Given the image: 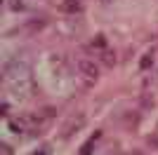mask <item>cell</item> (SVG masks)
Returning <instances> with one entry per match:
<instances>
[{
	"label": "cell",
	"mask_w": 158,
	"mask_h": 155,
	"mask_svg": "<svg viewBox=\"0 0 158 155\" xmlns=\"http://www.w3.org/2000/svg\"><path fill=\"white\" fill-rule=\"evenodd\" d=\"M99 59H102V64H104L106 68H113V66L118 64V57H116V52H113V50H109V47L99 52Z\"/></svg>",
	"instance_id": "cell-5"
},
{
	"label": "cell",
	"mask_w": 158,
	"mask_h": 155,
	"mask_svg": "<svg viewBox=\"0 0 158 155\" xmlns=\"http://www.w3.org/2000/svg\"><path fill=\"white\" fill-rule=\"evenodd\" d=\"M125 155H146V153H144V150H137V148H135V150H127Z\"/></svg>",
	"instance_id": "cell-12"
},
{
	"label": "cell",
	"mask_w": 158,
	"mask_h": 155,
	"mask_svg": "<svg viewBox=\"0 0 158 155\" xmlns=\"http://www.w3.org/2000/svg\"><path fill=\"white\" fill-rule=\"evenodd\" d=\"M97 155H123V150H120V143L116 139H106L97 148Z\"/></svg>",
	"instance_id": "cell-4"
},
{
	"label": "cell",
	"mask_w": 158,
	"mask_h": 155,
	"mask_svg": "<svg viewBox=\"0 0 158 155\" xmlns=\"http://www.w3.org/2000/svg\"><path fill=\"white\" fill-rule=\"evenodd\" d=\"M97 139H99V134H94L87 143H83V148H80V155H92V153H94L92 148H94V141H97Z\"/></svg>",
	"instance_id": "cell-7"
},
{
	"label": "cell",
	"mask_w": 158,
	"mask_h": 155,
	"mask_svg": "<svg viewBox=\"0 0 158 155\" xmlns=\"http://www.w3.org/2000/svg\"><path fill=\"white\" fill-rule=\"evenodd\" d=\"M76 75H78L80 85L85 89H90V87H94L99 82V66L94 61H90V59H80L76 64Z\"/></svg>",
	"instance_id": "cell-2"
},
{
	"label": "cell",
	"mask_w": 158,
	"mask_h": 155,
	"mask_svg": "<svg viewBox=\"0 0 158 155\" xmlns=\"http://www.w3.org/2000/svg\"><path fill=\"white\" fill-rule=\"evenodd\" d=\"M5 87L10 89L17 101H26L35 94L38 89V85H35V75H33L31 66L26 61H21V59H12L10 64H5Z\"/></svg>",
	"instance_id": "cell-1"
},
{
	"label": "cell",
	"mask_w": 158,
	"mask_h": 155,
	"mask_svg": "<svg viewBox=\"0 0 158 155\" xmlns=\"http://www.w3.org/2000/svg\"><path fill=\"white\" fill-rule=\"evenodd\" d=\"M99 2H102V5H113L116 0H99Z\"/></svg>",
	"instance_id": "cell-13"
},
{
	"label": "cell",
	"mask_w": 158,
	"mask_h": 155,
	"mask_svg": "<svg viewBox=\"0 0 158 155\" xmlns=\"http://www.w3.org/2000/svg\"><path fill=\"white\" fill-rule=\"evenodd\" d=\"M10 10H12V12H24V10H26V2H21V0H10Z\"/></svg>",
	"instance_id": "cell-8"
},
{
	"label": "cell",
	"mask_w": 158,
	"mask_h": 155,
	"mask_svg": "<svg viewBox=\"0 0 158 155\" xmlns=\"http://www.w3.org/2000/svg\"><path fill=\"white\" fill-rule=\"evenodd\" d=\"M0 155H12V148H7L5 143H2V146H0Z\"/></svg>",
	"instance_id": "cell-11"
},
{
	"label": "cell",
	"mask_w": 158,
	"mask_h": 155,
	"mask_svg": "<svg viewBox=\"0 0 158 155\" xmlns=\"http://www.w3.org/2000/svg\"><path fill=\"white\" fill-rule=\"evenodd\" d=\"M33 155H47V148H43V150H38V153H33Z\"/></svg>",
	"instance_id": "cell-14"
},
{
	"label": "cell",
	"mask_w": 158,
	"mask_h": 155,
	"mask_svg": "<svg viewBox=\"0 0 158 155\" xmlns=\"http://www.w3.org/2000/svg\"><path fill=\"white\" fill-rule=\"evenodd\" d=\"M61 10L66 14H80L83 12V0H64L61 2Z\"/></svg>",
	"instance_id": "cell-6"
},
{
	"label": "cell",
	"mask_w": 158,
	"mask_h": 155,
	"mask_svg": "<svg viewBox=\"0 0 158 155\" xmlns=\"http://www.w3.org/2000/svg\"><path fill=\"white\" fill-rule=\"evenodd\" d=\"M43 26H45V21H33V24H26V31L33 33V31H40Z\"/></svg>",
	"instance_id": "cell-9"
},
{
	"label": "cell",
	"mask_w": 158,
	"mask_h": 155,
	"mask_svg": "<svg viewBox=\"0 0 158 155\" xmlns=\"http://www.w3.org/2000/svg\"><path fill=\"white\" fill-rule=\"evenodd\" d=\"M85 122H87L85 113H71V115H69L64 122H61L59 136H61V139H71V136H76L80 129L85 127Z\"/></svg>",
	"instance_id": "cell-3"
},
{
	"label": "cell",
	"mask_w": 158,
	"mask_h": 155,
	"mask_svg": "<svg viewBox=\"0 0 158 155\" xmlns=\"http://www.w3.org/2000/svg\"><path fill=\"white\" fill-rule=\"evenodd\" d=\"M151 64H153V57H151V54H146V57L139 61V68H149Z\"/></svg>",
	"instance_id": "cell-10"
}]
</instances>
